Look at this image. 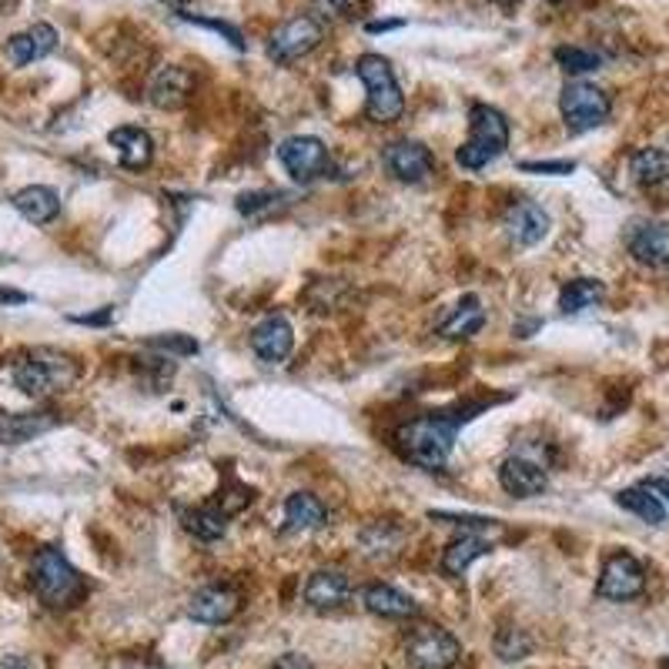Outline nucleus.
Returning a JSON list of instances; mask_svg holds the SVG:
<instances>
[{"instance_id":"423d86ee","label":"nucleus","mask_w":669,"mask_h":669,"mask_svg":"<svg viewBox=\"0 0 669 669\" xmlns=\"http://www.w3.org/2000/svg\"><path fill=\"white\" fill-rule=\"evenodd\" d=\"M560 110H563V121L573 135H586L599 125H606L613 100L603 87L586 84V81H570L560 94Z\"/></svg>"},{"instance_id":"f257e3e1","label":"nucleus","mask_w":669,"mask_h":669,"mask_svg":"<svg viewBox=\"0 0 669 669\" xmlns=\"http://www.w3.org/2000/svg\"><path fill=\"white\" fill-rule=\"evenodd\" d=\"M479 412V405H456V408H445V412H425L418 418H408L399 432V453L418 466V469H442L449 463L453 449H456V435L459 428Z\"/></svg>"},{"instance_id":"c9c22d12","label":"nucleus","mask_w":669,"mask_h":669,"mask_svg":"<svg viewBox=\"0 0 669 669\" xmlns=\"http://www.w3.org/2000/svg\"><path fill=\"white\" fill-rule=\"evenodd\" d=\"M151 349H158V352H168V355H198V342L194 339H188V334H158V339H151L148 342Z\"/></svg>"},{"instance_id":"20e7f679","label":"nucleus","mask_w":669,"mask_h":669,"mask_svg":"<svg viewBox=\"0 0 669 669\" xmlns=\"http://www.w3.org/2000/svg\"><path fill=\"white\" fill-rule=\"evenodd\" d=\"M355 74H359V81L369 91V97H365V118L372 125H392V121H399L402 110H405V94H402V84H399L389 57H382V54H362L359 64H355Z\"/></svg>"},{"instance_id":"39448f33","label":"nucleus","mask_w":669,"mask_h":669,"mask_svg":"<svg viewBox=\"0 0 669 669\" xmlns=\"http://www.w3.org/2000/svg\"><path fill=\"white\" fill-rule=\"evenodd\" d=\"M14 385L28 395V399H47L54 392H64L67 385L77 382L81 369L74 359L51 352V349H38L28 352L18 365H14Z\"/></svg>"},{"instance_id":"a18cd8bd","label":"nucleus","mask_w":669,"mask_h":669,"mask_svg":"<svg viewBox=\"0 0 669 669\" xmlns=\"http://www.w3.org/2000/svg\"><path fill=\"white\" fill-rule=\"evenodd\" d=\"M492 4H499V8H506V11H509V8H519L522 0H492Z\"/></svg>"},{"instance_id":"5701e85b","label":"nucleus","mask_w":669,"mask_h":669,"mask_svg":"<svg viewBox=\"0 0 669 669\" xmlns=\"http://www.w3.org/2000/svg\"><path fill=\"white\" fill-rule=\"evenodd\" d=\"M629 174L643 191L669 188V151L662 148H639L629 158Z\"/></svg>"},{"instance_id":"79ce46f5","label":"nucleus","mask_w":669,"mask_h":669,"mask_svg":"<svg viewBox=\"0 0 669 669\" xmlns=\"http://www.w3.org/2000/svg\"><path fill=\"white\" fill-rule=\"evenodd\" d=\"M110 315H115V311L104 308L100 315H74V321H81V325H107V321H110Z\"/></svg>"},{"instance_id":"a211bd4d","label":"nucleus","mask_w":669,"mask_h":669,"mask_svg":"<svg viewBox=\"0 0 669 669\" xmlns=\"http://www.w3.org/2000/svg\"><path fill=\"white\" fill-rule=\"evenodd\" d=\"M191 87H194V77L178 67V64H168L155 74L151 87H148V100L158 107V110H178L188 104L191 97Z\"/></svg>"},{"instance_id":"9b49d317","label":"nucleus","mask_w":669,"mask_h":669,"mask_svg":"<svg viewBox=\"0 0 669 669\" xmlns=\"http://www.w3.org/2000/svg\"><path fill=\"white\" fill-rule=\"evenodd\" d=\"M629 255L656 272H669V225L666 221H633L626 229Z\"/></svg>"},{"instance_id":"6ab92c4d","label":"nucleus","mask_w":669,"mask_h":669,"mask_svg":"<svg viewBox=\"0 0 669 669\" xmlns=\"http://www.w3.org/2000/svg\"><path fill=\"white\" fill-rule=\"evenodd\" d=\"M107 141H110V148L118 151L121 168H128V171H141V168H148L151 158H155V141H151V135L141 131V128H135V125L115 128V131L107 135Z\"/></svg>"},{"instance_id":"473e14b6","label":"nucleus","mask_w":669,"mask_h":669,"mask_svg":"<svg viewBox=\"0 0 669 669\" xmlns=\"http://www.w3.org/2000/svg\"><path fill=\"white\" fill-rule=\"evenodd\" d=\"M529 652H532V639H529L525 629H516V626L499 629V636H496V656H499L502 662H519V659H525Z\"/></svg>"},{"instance_id":"58836bf2","label":"nucleus","mask_w":669,"mask_h":669,"mask_svg":"<svg viewBox=\"0 0 669 669\" xmlns=\"http://www.w3.org/2000/svg\"><path fill=\"white\" fill-rule=\"evenodd\" d=\"M272 669H315L301 652H285V656H278L275 659V666Z\"/></svg>"},{"instance_id":"c85d7f7f","label":"nucleus","mask_w":669,"mask_h":669,"mask_svg":"<svg viewBox=\"0 0 669 669\" xmlns=\"http://www.w3.org/2000/svg\"><path fill=\"white\" fill-rule=\"evenodd\" d=\"M54 425L51 412H34V415H18V412H0V442L4 445H21Z\"/></svg>"},{"instance_id":"f03ea898","label":"nucleus","mask_w":669,"mask_h":669,"mask_svg":"<svg viewBox=\"0 0 669 669\" xmlns=\"http://www.w3.org/2000/svg\"><path fill=\"white\" fill-rule=\"evenodd\" d=\"M506 148H509V121H506V115L492 104H472L469 107V138L456 151V161L466 171H482L499 155H506Z\"/></svg>"},{"instance_id":"f3484780","label":"nucleus","mask_w":669,"mask_h":669,"mask_svg":"<svg viewBox=\"0 0 669 669\" xmlns=\"http://www.w3.org/2000/svg\"><path fill=\"white\" fill-rule=\"evenodd\" d=\"M352 596V583L346 573L339 570H318L311 573L308 586H305V603L315 613H331V609H342Z\"/></svg>"},{"instance_id":"c756f323","label":"nucleus","mask_w":669,"mask_h":669,"mask_svg":"<svg viewBox=\"0 0 669 669\" xmlns=\"http://www.w3.org/2000/svg\"><path fill=\"white\" fill-rule=\"evenodd\" d=\"M616 506H623L626 512L639 516L646 525H662V522H666V502H662L649 486L623 489V492L616 496Z\"/></svg>"},{"instance_id":"de8ad7c7","label":"nucleus","mask_w":669,"mask_h":669,"mask_svg":"<svg viewBox=\"0 0 669 669\" xmlns=\"http://www.w3.org/2000/svg\"><path fill=\"white\" fill-rule=\"evenodd\" d=\"M552 4H555V0H552Z\"/></svg>"},{"instance_id":"a19ab883","label":"nucleus","mask_w":669,"mask_h":669,"mask_svg":"<svg viewBox=\"0 0 669 669\" xmlns=\"http://www.w3.org/2000/svg\"><path fill=\"white\" fill-rule=\"evenodd\" d=\"M399 28H405V21H369L365 24L369 34H385V31H399Z\"/></svg>"},{"instance_id":"a878e982","label":"nucleus","mask_w":669,"mask_h":669,"mask_svg":"<svg viewBox=\"0 0 669 669\" xmlns=\"http://www.w3.org/2000/svg\"><path fill=\"white\" fill-rule=\"evenodd\" d=\"M229 509L221 506V502H204V506H194V509H188L181 519H184V529L194 535V539H201V542H217L221 535H225V529H229Z\"/></svg>"},{"instance_id":"aec40b11","label":"nucleus","mask_w":669,"mask_h":669,"mask_svg":"<svg viewBox=\"0 0 669 669\" xmlns=\"http://www.w3.org/2000/svg\"><path fill=\"white\" fill-rule=\"evenodd\" d=\"M54 47H57V31H54L51 24H34V28L14 34V38L8 41V61H11L14 67H28V64H34V61L47 57Z\"/></svg>"},{"instance_id":"7c9ffc66","label":"nucleus","mask_w":669,"mask_h":669,"mask_svg":"<svg viewBox=\"0 0 669 669\" xmlns=\"http://www.w3.org/2000/svg\"><path fill=\"white\" fill-rule=\"evenodd\" d=\"M606 298V285L599 278H573L560 291V311L563 315H580Z\"/></svg>"},{"instance_id":"1a4fd4ad","label":"nucleus","mask_w":669,"mask_h":669,"mask_svg":"<svg viewBox=\"0 0 669 669\" xmlns=\"http://www.w3.org/2000/svg\"><path fill=\"white\" fill-rule=\"evenodd\" d=\"M643 590H646V570L636 555L623 552V549L609 552L603 563V573H599V583H596V596L609 599V603H629V599L643 596Z\"/></svg>"},{"instance_id":"c03bdc74","label":"nucleus","mask_w":669,"mask_h":669,"mask_svg":"<svg viewBox=\"0 0 669 669\" xmlns=\"http://www.w3.org/2000/svg\"><path fill=\"white\" fill-rule=\"evenodd\" d=\"M161 4H164V8H174V11H184L191 0H161Z\"/></svg>"},{"instance_id":"72a5a7b5","label":"nucleus","mask_w":669,"mask_h":669,"mask_svg":"<svg viewBox=\"0 0 669 669\" xmlns=\"http://www.w3.org/2000/svg\"><path fill=\"white\" fill-rule=\"evenodd\" d=\"M282 198H285L282 191H248V194L238 198V211L248 214V217H258V214H265V211H275V204H278Z\"/></svg>"},{"instance_id":"ddd939ff","label":"nucleus","mask_w":669,"mask_h":669,"mask_svg":"<svg viewBox=\"0 0 669 669\" xmlns=\"http://www.w3.org/2000/svg\"><path fill=\"white\" fill-rule=\"evenodd\" d=\"M506 238L519 248H532L549 235V214L535 201H512L502 214Z\"/></svg>"},{"instance_id":"4468645a","label":"nucleus","mask_w":669,"mask_h":669,"mask_svg":"<svg viewBox=\"0 0 669 669\" xmlns=\"http://www.w3.org/2000/svg\"><path fill=\"white\" fill-rule=\"evenodd\" d=\"M291 349H295V331L285 315H268L252 328V352L262 362L278 365L291 355Z\"/></svg>"},{"instance_id":"dca6fc26","label":"nucleus","mask_w":669,"mask_h":669,"mask_svg":"<svg viewBox=\"0 0 669 669\" xmlns=\"http://www.w3.org/2000/svg\"><path fill=\"white\" fill-rule=\"evenodd\" d=\"M499 486L516 496V499H532V496H542L545 486H549V476L539 463L525 459V456H509L502 466H499Z\"/></svg>"},{"instance_id":"393cba45","label":"nucleus","mask_w":669,"mask_h":669,"mask_svg":"<svg viewBox=\"0 0 669 669\" xmlns=\"http://www.w3.org/2000/svg\"><path fill=\"white\" fill-rule=\"evenodd\" d=\"M328 522V509L311 492H291L285 499V532H311Z\"/></svg>"},{"instance_id":"49530a36","label":"nucleus","mask_w":669,"mask_h":669,"mask_svg":"<svg viewBox=\"0 0 669 669\" xmlns=\"http://www.w3.org/2000/svg\"><path fill=\"white\" fill-rule=\"evenodd\" d=\"M662 669H669V659H666V662H662Z\"/></svg>"},{"instance_id":"2eb2a0df","label":"nucleus","mask_w":669,"mask_h":669,"mask_svg":"<svg viewBox=\"0 0 669 669\" xmlns=\"http://www.w3.org/2000/svg\"><path fill=\"white\" fill-rule=\"evenodd\" d=\"M238 609H242V596L232 586H204L188 603V616L194 623H204V626L229 623L238 616Z\"/></svg>"},{"instance_id":"37998d69","label":"nucleus","mask_w":669,"mask_h":669,"mask_svg":"<svg viewBox=\"0 0 669 669\" xmlns=\"http://www.w3.org/2000/svg\"><path fill=\"white\" fill-rule=\"evenodd\" d=\"M28 295L24 291H14V288H0V305H24Z\"/></svg>"},{"instance_id":"6e6552de","label":"nucleus","mask_w":669,"mask_h":669,"mask_svg":"<svg viewBox=\"0 0 669 669\" xmlns=\"http://www.w3.org/2000/svg\"><path fill=\"white\" fill-rule=\"evenodd\" d=\"M325 38V24L315 14H295L285 24L275 28L272 41H268V57L275 64H295L301 57H308Z\"/></svg>"},{"instance_id":"ea45409f","label":"nucleus","mask_w":669,"mask_h":669,"mask_svg":"<svg viewBox=\"0 0 669 669\" xmlns=\"http://www.w3.org/2000/svg\"><path fill=\"white\" fill-rule=\"evenodd\" d=\"M643 486H649L662 502H669V476H656V479H646Z\"/></svg>"},{"instance_id":"4c0bfd02","label":"nucleus","mask_w":669,"mask_h":669,"mask_svg":"<svg viewBox=\"0 0 669 669\" xmlns=\"http://www.w3.org/2000/svg\"><path fill=\"white\" fill-rule=\"evenodd\" d=\"M519 171H525V174H573L576 161H522Z\"/></svg>"},{"instance_id":"f8f14e48","label":"nucleus","mask_w":669,"mask_h":669,"mask_svg":"<svg viewBox=\"0 0 669 669\" xmlns=\"http://www.w3.org/2000/svg\"><path fill=\"white\" fill-rule=\"evenodd\" d=\"M385 168L392 178L405 181V184H425L435 174V155L422 145V141H392L382 155Z\"/></svg>"},{"instance_id":"4be33fe9","label":"nucleus","mask_w":669,"mask_h":669,"mask_svg":"<svg viewBox=\"0 0 669 669\" xmlns=\"http://www.w3.org/2000/svg\"><path fill=\"white\" fill-rule=\"evenodd\" d=\"M486 552H492V542H489V539H482V535H476V532H463L459 539H453L449 545L442 549L438 566H442L445 576H463L476 560H482Z\"/></svg>"},{"instance_id":"e433bc0d","label":"nucleus","mask_w":669,"mask_h":669,"mask_svg":"<svg viewBox=\"0 0 669 669\" xmlns=\"http://www.w3.org/2000/svg\"><path fill=\"white\" fill-rule=\"evenodd\" d=\"M318 4H321L325 11H331V14L349 18V21L365 18V11H369V0H318Z\"/></svg>"},{"instance_id":"0eeeda50","label":"nucleus","mask_w":669,"mask_h":669,"mask_svg":"<svg viewBox=\"0 0 669 669\" xmlns=\"http://www.w3.org/2000/svg\"><path fill=\"white\" fill-rule=\"evenodd\" d=\"M463 656V643L442 626H415L405 636V659L412 669H453Z\"/></svg>"},{"instance_id":"b1692460","label":"nucleus","mask_w":669,"mask_h":669,"mask_svg":"<svg viewBox=\"0 0 669 669\" xmlns=\"http://www.w3.org/2000/svg\"><path fill=\"white\" fill-rule=\"evenodd\" d=\"M11 204L18 208V214H24L31 225H51V221L61 214V198L54 188H44V184H31V188H21Z\"/></svg>"},{"instance_id":"cd10ccee","label":"nucleus","mask_w":669,"mask_h":669,"mask_svg":"<svg viewBox=\"0 0 669 669\" xmlns=\"http://www.w3.org/2000/svg\"><path fill=\"white\" fill-rule=\"evenodd\" d=\"M402 539H405L402 529L392 525V522H372V525H365V529L359 532L362 552L369 555V560H375V563H389L392 555H399Z\"/></svg>"},{"instance_id":"2f4dec72","label":"nucleus","mask_w":669,"mask_h":669,"mask_svg":"<svg viewBox=\"0 0 669 669\" xmlns=\"http://www.w3.org/2000/svg\"><path fill=\"white\" fill-rule=\"evenodd\" d=\"M555 64H560L566 74H590V71L603 67V57L596 51H590V47L563 44V47H555Z\"/></svg>"},{"instance_id":"412c9836","label":"nucleus","mask_w":669,"mask_h":669,"mask_svg":"<svg viewBox=\"0 0 669 669\" xmlns=\"http://www.w3.org/2000/svg\"><path fill=\"white\" fill-rule=\"evenodd\" d=\"M362 603L372 616L382 619H415L418 616V603L412 596H405L402 590L389 586V583H375L362 593Z\"/></svg>"},{"instance_id":"7ed1b4c3","label":"nucleus","mask_w":669,"mask_h":669,"mask_svg":"<svg viewBox=\"0 0 669 669\" xmlns=\"http://www.w3.org/2000/svg\"><path fill=\"white\" fill-rule=\"evenodd\" d=\"M31 583H34V593L41 596V603L47 609H71L87 593L81 573L67 563V555L61 549H54V545H47V549H41L34 555Z\"/></svg>"},{"instance_id":"f704fd0d","label":"nucleus","mask_w":669,"mask_h":669,"mask_svg":"<svg viewBox=\"0 0 669 669\" xmlns=\"http://www.w3.org/2000/svg\"><path fill=\"white\" fill-rule=\"evenodd\" d=\"M188 24H198V28H208V31H214V34H221L225 38L235 51H245V38H242V31L235 28V24H229V21H217V18H194V14H181Z\"/></svg>"},{"instance_id":"bb28decb","label":"nucleus","mask_w":669,"mask_h":669,"mask_svg":"<svg viewBox=\"0 0 669 669\" xmlns=\"http://www.w3.org/2000/svg\"><path fill=\"white\" fill-rule=\"evenodd\" d=\"M482 325H486L482 301H479L476 295H466L463 305H459L449 318L442 321L438 334H442V339H449V342H459V339H472V334H479Z\"/></svg>"},{"instance_id":"9d476101","label":"nucleus","mask_w":669,"mask_h":669,"mask_svg":"<svg viewBox=\"0 0 669 669\" xmlns=\"http://www.w3.org/2000/svg\"><path fill=\"white\" fill-rule=\"evenodd\" d=\"M278 161L285 164V171L301 181V184H311L318 178H325L331 171V155L325 148L321 138L315 135H295V138H285L278 145Z\"/></svg>"}]
</instances>
